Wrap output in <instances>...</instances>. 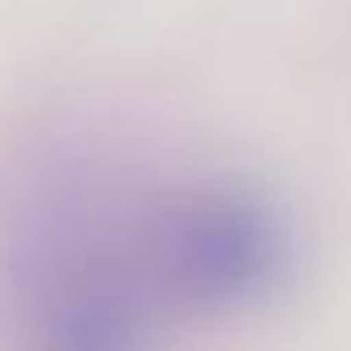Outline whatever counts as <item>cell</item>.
Segmentation results:
<instances>
[{
	"label": "cell",
	"mask_w": 351,
	"mask_h": 351,
	"mask_svg": "<svg viewBox=\"0 0 351 351\" xmlns=\"http://www.w3.org/2000/svg\"><path fill=\"white\" fill-rule=\"evenodd\" d=\"M160 307L138 254V227L107 223L71 196L23 232V351H152Z\"/></svg>",
	"instance_id": "1"
},
{
	"label": "cell",
	"mask_w": 351,
	"mask_h": 351,
	"mask_svg": "<svg viewBox=\"0 0 351 351\" xmlns=\"http://www.w3.org/2000/svg\"><path fill=\"white\" fill-rule=\"evenodd\" d=\"M134 227L165 307L240 311L263 302L289 271V223L276 200L240 178L173 187Z\"/></svg>",
	"instance_id": "2"
}]
</instances>
